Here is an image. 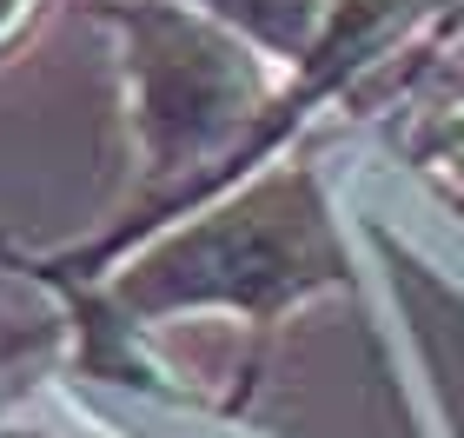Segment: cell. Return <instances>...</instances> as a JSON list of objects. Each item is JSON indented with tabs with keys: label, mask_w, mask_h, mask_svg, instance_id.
Here are the masks:
<instances>
[{
	"label": "cell",
	"mask_w": 464,
	"mask_h": 438,
	"mask_svg": "<svg viewBox=\"0 0 464 438\" xmlns=\"http://www.w3.org/2000/svg\"><path fill=\"white\" fill-rule=\"evenodd\" d=\"M93 20L113 34L120 60L133 200L100 233V246L67 253L60 266H100L239 186L259 166V133L285 87L279 60L186 0H93Z\"/></svg>",
	"instance_id": "1"
},
{
	"label": "cell",
	"mask_w": 464,
	"mask_h": 438,
	"mask_svg": "<svg viewBox=\"0 0 464 438\" xmlns=\"http://www.w3.org/2000/svg\"><path fill=\"white\" fill-rule=\"evenodd\" d=\"M186 226L126 266L120 299L133 312H179V306H239L279 319L299 292L339 279V233L312 166L239 180L206 200V213H179Z\"/></svg>",
	"instance_id": "2"
},
{
	"label": "cell",
	"mask_w": 464,
	"mask_h": 438,
	"mask_svg": "<svg viewBox=\"0 0 464 438\" xmlns=\"http://www.w3.org/2000/svg\"><path fill=\"white\" fill-rule=\"evenodd\" d=\"M47 7H53V0H0V67L27 54V40L40 34Z\"/></svg>",
	"instance_id": "4"
},
{
	"label": "cell",
	"mask_w": 464,
	"mask_h": 438,
	"mask_svg": "<svg viewBox=\"0 0 464 438\" xmlns=\"http://www.w3.org/2000/svg\"><path fill=\"white\" fill-rule=\"evenodd\" d=\"M186 7H199V14H213L219 27L246 34L266 60H279V67L292 73L305 60V47L319 40L332 0H186Z\"/></svg>",
	"instance_id": "3"
}]
</instances>
